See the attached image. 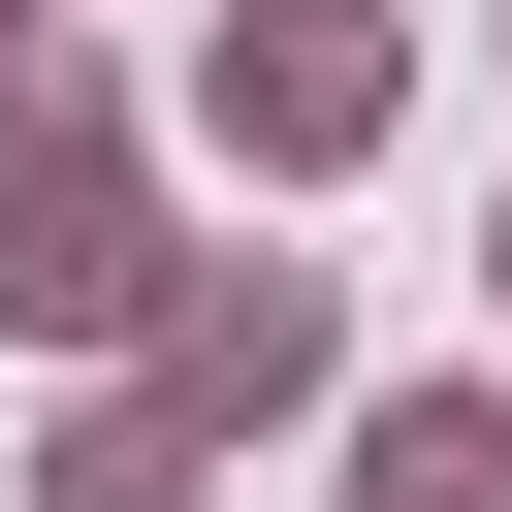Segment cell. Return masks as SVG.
I'll list each match as a JSON object with an SVG mask.
<instances>
[{
	"instance_id": "6da1fadb",
	"label": "cell",
	"mask_w": 512,
	"mask_h": 512,
	"mask_svg": "<svg viewBox=\"0 0 512 512\" xmlns=\"http://www.w3.org/2000/svg\"><path fill=\"white\" fill-rule=\"evenodd\" d=\"M0 320H160V160H128V96L96 64H0Z\"/></svg>"
},
{
	"instance_id": "7a4b0ae2",
	"label": "cell",
	"mask_w": 512,
	"mask_h": 512,
	"mask_svg": "<svg viewBox=\"0 0 512 512\" xmlns=\"http://www.w3.org/2000/svg\"><path fill=\"white\" fill-rule=\"evenodd\" d=\"M192 128H224L256 192H352V160L416 128V32H384V0H224V32H192Z\"/></svg>"
},
{
	"instance_id": "3957f363",
	"label": "cell",
	"mask_w": 512,
	"mask_h": 512,
	"mask_svg": "<svg viewBox=\"0 0 512 512\" xmlns=\"http://www.w3.org/2000/svg\"><path fill=\"white\" fill-rule=\"evenodd\" d=\"M320 384H352L320 256H160V416H192V448H256V416H320Z\"/></svg>"
},
{
	"instance_id": "277c9868",
	"label": "cell",
	"mask_w": 512,
	"mask_h": 512,
	"mask_svg": "<svg viewBox=\"0 0 512 512\" xmlns=\"http://www.w3.org/2000/svg\"><path fill=\"white\" fill-rule=\"evenodd\" d=\"M352 512H512V384H384L352 416Z\"/></svg>"
},
{
	"instance_id": "5b68a950",
	"label": "cell",
	"mask_w": 512,
	"mask_h": 512,
	"mask_svg": "<svg viewBox=\"0 0 512 512\" xmlns=\"http://www.w3.org/2000/svg\"><path fill=\"white\" fill-rule=\"evenodd\" d=\"M32 512H192V416H160V384H96V416L32 448Z\"/></svg>"
},
{
	"instance_id": "8992f818",
	"label": "cell",
	"mask_w": 512,
	"mask_h": 512,
	"mask_svg": "<svg viewBox=\"0 0 512 512\" xmlns=\"http://www.w3.org/2000/svg\"><path fill=\"white\" fill-rule=\"evenodd\" d=\"M0 64H32V0H0Z\"/></svg>"
}]
</instances>
